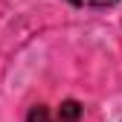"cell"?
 I'll use <instances>...</instances> for the list:
<instances>
[{"mask_svg":"<svg viewBox=\"0 0 122 122\" xmlns=\"http://www.w3.org/2000/svg\"><path fill=\"white\" fill-rule=\"evenodd\" d=\"M58 122H79L81 119V105L76 102V99H67V102H61L58 105V113H55Z\"/></svg>","mask_w":122,"mask_h":122,"instance_id":"cell-1","label":"cell"},{"mask_svg":"<svg viewBox=\"0 0 122 122\" xmlns=\"http://www.w3.org/2000/svg\"><path fill=\"white\" fill-rule=\"evenodd\" d=\"M26 122H58V119H52V113H50V108H47V105H35V108L29 111Z\"/></svg>","mask_w":122,"mask_h":122,"instance_id":"cell-2","label":"cell"},{"mask_svg":"<svg viewBox=\"0 0 122 122\" xmlns=\"http://www.w3.org/2000/svg\"><path fill=\"white\" fill-rule=\"evenodd\" d=\"M73 6H81V9H108L113 6L116 0H70Z\"/></svg>","mask_w":122,"mask_h":122,"instance_id":"cell-3","label":"cell"}]
</instances>
